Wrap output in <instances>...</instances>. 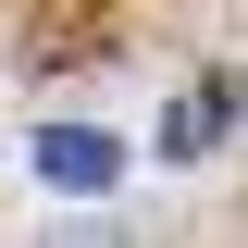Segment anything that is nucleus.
<instances>
[{
    "mask_svg": "<svg viewBox=\"0 0 248 248\" xmlns=\"http://www.w3.org/2000/svg\"><path fill=\"white\" fill-rule=\"evenodd\" d=\"M37 186H62V199H99V186H124V149L99 137V124H50V137H37Z\"/></svg>",
    "mask_w": 248,
    "mask_h": 248,
    "instance_id": "1",
    "label": "nucleus"
},
{
    "mask_svg": "<svg viewBox=\"0 0 248 248\" xmlns=\"http://www.w3.org/2000/svg\"><path fill=\"white\" fill-rule=\"evenodd\" d=\"M223 124H236V87H199V99H186V112H174V124H161V149H174V161H186V149H211Z\"/></svg>",
    "mask_w": 248,
    "mask_h": 248,
    "instance_id": "2",
    "label": "nucleus"
}]
</instances>
